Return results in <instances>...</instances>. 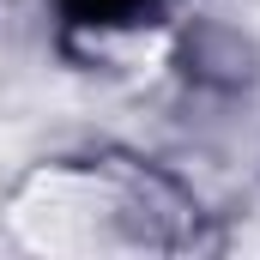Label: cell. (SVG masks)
<instances>
[{
	"label": "cell",
	"mask_w": 260,
	"mask_h": 260,
	"mask_svg": "<svg viewBox=\"0 0 260 260\" xmlns=\"http://www.w3.org/2000/svg\"><path fill=\"white\" fill-rule=\"evenodd\" d=\"M67 24L85 30H121V24H145L151 12H164V0H61Z\"/></svg>",
	"instance_id": "6da1fadb"
}]
</instances>
